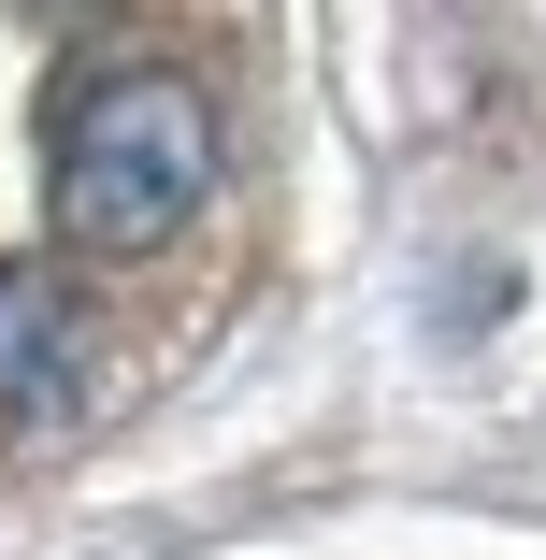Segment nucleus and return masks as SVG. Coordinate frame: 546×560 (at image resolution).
<instances>
[{
  "mask_svg": "<svg viewBox=\"0 0 546 560\" xmlns=\"http://www.w3.org/2000/svg\"><path fill=\"white\" fill-rule=\"evenodd\" d=\"M101 346H86V302L44 273V259H0V445H30L86 402Z\"/></svg>",
  "mask_w": 546,
  "mask_h": 560,
  "instance_id": "obj_2",
  "label": "nucleus"
},
{
  "mask_svg": "<svg viewBox=\"0 0 546 560\" xmlns=\"http://www.w3.org/2000/svg\"><path fill=\"white\" fill-rule=\"evenodd\" d=\"M216 201V101L173 58H116L58 101V144H44V231L72 259H159L187 215Z\"/></svg>",
  "mask_w": 546,
  "mask_h": 560,
  "instance_id": "obj_1",
  "label": "nucleus"
},
{
  "mask_svg": "<svg viewBox=\"0 0 546 560\" xmlns=\"http://www.w3.org/2000/svg\"><path fill=\"white\" fill-rule=\"evenodd\" d=\"M44 15H86V0H44Z\"/></svg>",
  "mask_w": 546,
  "mask_h": 560,
  "instance_id": "obj_3",
  "label": "nucleus"
}]
</instances>
